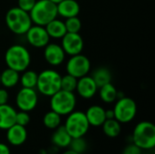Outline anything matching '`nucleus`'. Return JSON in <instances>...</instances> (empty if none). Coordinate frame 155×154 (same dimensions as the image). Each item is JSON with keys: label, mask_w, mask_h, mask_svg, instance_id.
Listing matches in <instances>:
<instances>
[{"label": "nucleus", "mask_w": 155, "mask_h": 154, "mask_svg": "<svg viewBox=\"0 0 155 154\" xmlns=\"http://www.w3.org/2000/svg\"><path fill=\"white\" fill-rule=\"evenodd\" d=\"M133 143L142 150H152L155 147V125L148 121L136 124L133 133Z\"/></svg>", "instance_id": "4"}, {"label": "nucleus", "mask_w": 155, "mask_h": 154, "mask_svg": "<svg viewBox=\"0 0 155 154\" xmlns=\"http://www.w3.org/2000/svg\"><path fill=\"white\" fill-rule=\"evenodd\" d=\"M76 97L73 92L59 90L50 99V108L61 116H65L74 111Z\"/></svg>", "instance_id": "6"}, {"label": "nucleus", "mask_w": 155, "mask_h": 154, "mask_svg": "<svg viewBox=\"0 0 155 154\" xmlns=\"http://www.w3.org/2000/svg\"><path fill=\"white\" fill-rule=\"evenodd\" d=\"M19 73L11 68L7 67L5 70L0 73V83L5 88L15 87L19 83Z\"/></svg>", "instance_id": "21"}, {"label": "nucleus", "mask_w": 155, "mask_h": 154, "mask_svg": "<svg viewBox=\"0 0 155 154\" xmlns=\"http://www.w3.org/2000/svg\"><path fill=\"white\" fill-rule=\"evenodd\" d=\"M5 62L8 68L18 73H23L30 65L31 54L24 45L13 44L5 51Z\"/></svg>", "instance_id": "1"}, {"label": "nucleus", "mask_w": 155, "mask_h": 154, "mask_svg": "<svg viewBox=\"0 0 155 154\" xmlns=\"http://www.w3.org/2000/svg\"><path fill=\"white\" fill-rule=\"evenodd\" d=\"M62 154H79V153H77V152H74V151H72V150H67V151L64 152Z\"/></svg>", "instance_id": "36"}, {"label": "nucleus", "mask_w": 155, "mask_h": 154, "mask_svg": "<svg viewBox=\"0 0 155 154\" xmlns=\"http://www.w3.org/2000/svg\"><path fill=\"white\" fill-rule=\"evenodd\" d=\"M122 123H120L116 119H106L105 122L101 126L103 128L104 133L109 138H116L120 135L122 132Z\"/></svg>", "instance_id": "22"}, {"label": "nucleus", "mask_w": 155, "mask_h": 154, "mask_svg": "<svg viewBox=\"0 0 155 154\" xmlns=\"http://www.w3.org/2000/svg\"><path fill=\"white\" fill-rule=\"evenodd\" d=\"M16 113L15 109L7 103L0 105V130L6 131L15 123Z\"/></svg>", "instance_id": "17"}, {"label": "nucleus", "mask_w": 155, "mask_h": 154, "mask_svg": "<svg viewBox=\"0 0 155 154\" xmlns=\"http://www.w3.org/2000/svg\"><path fill=\"white\" fill-rule=\"evenodd\" d=\"M27 139V131L25 126L15 123L6 130V141L13 146L23 145Z\"/></svg>", "instance_id": "15"}, {"label": "nucleus", "mask_w": 155, "mask_h": 154, "mask_svg": "<svg viewBox=\"0 0 155 154\" xmlns=\"http://www.w3.org/2000/svg\"><path fill=\"white\" fill-rule=\"evenodd\" d=\"M44 57L45 60L52 66H58L64 63L65 53L62 46L57 44H47L45 47Z\"/></svg>", "instance_id": "13"}, {"label": "nucleus", "mask_w": 155, "mask_h": 154, "mask_svg": "<svg viewBox=\"0 0 155 154\" xmlns=\"http://www.w3.org/2000/svg\"><path fill=\"white\" fill-rule=\"evenodd\" d=\"M0 154H11L9 147L3 143H0Z\"/></svg>", "instance_id": "34"}, {"label": "nucleus", "mask_w": 155, "mask_h": 154, "mask_svg": "<svg viewBox=\"0 0 155 154\" xmlns=\"http://www.w3.org/2000/svg\"><path fill=\"white\" fill-rule=\"evenodd\" d=\"M90 60L82 54L72 55L66 64L67 74L74 76L77 79L87 75L90 72Z\"/></svg>", "instance_id": "9"}, {"label": "nucleus", "mask_w": 155, "mask_h": 154, "mask_svg": "<svg viewBox=\"0 0 155 154\" xmlns=\"http://www.w3.org/2000/svg\"><path fill=\"white\" fill-rule=\"evenodd\" d=\"M62 48L70 56L79 54L84 49V40L79 33H66L62 38Z\"/></svg>", "instance_id": "11"}, {"label": "nucleus", "mask_w": 155, "mask_h": 154, "mask_svg": "<svg viewBox=\"0 0 155 154\" xmlns=\"http://www.w3.org/2000/svg\"><path fill=\"white\" fill-rule=\"evenodd\" d=\"M113 110L114 113V119L120 123H128L135 118L137 105L134 99L124 96L121 99H117Z\"/></svg>", "instance_id": "8"}, {"label": "nucleus", "mask_w": 155, "mask_h": 154, "mask_svg": "<svg viewBox=\"0 0 155 154\" xmlns=\"http://www.w3.org/2000/svg\"><path fill=\"white\" fill-rule=\"evenodd\" d=\"M97 85L92 76H83L78 78L76 84V92L79 96L84 99H91L97 93Z\"/></svg>", "instance_id": "14"}, {"label": "nucleus", "mask_w": 155, "mask_h": 154, "mask_svg": "<svg viewBox=\"0 0 155 154\" xmlns=\"http://www.w3.org/2000/svg\"><path fill=\"white\" fill-rule=\"evenodd\" d=\"M64 25L67 33H79L82 28L81 20L77 16L66 18Z\"/></svg>", "instance_id": "28"}, {"label": "nucleus", "mask_w": 155, "mask_h": 154, "mask_svg": "<svg viewBox=\"0 0 155 154\" xmlns=\"http://www.w3.org/2000/svg\"><path fill=\"white\" fill-rule=\"evenodd\" d=\"M25 34L27 42L35 48H44L47 44H49L50 37L45 26L32 25Z\"/></svg>", "instance_id": "12"}, {"label": "nucleus", "mask_w": 155, "mask_h": 154, "mask_svg": "<svg viewBox=\"0 0 155 154\" xmlns=\"http://www.w3.org/2000/svg\"><path fill=\"white\" fill-rule=\"evenodd\" d=\"M61 74L53 69H46L38 74L36 88L45 96L51 97L61 90Z\"/></svg>", "instance_id": "5"}, {"label": "nucleus", "mask_w": 155, "mask_h": 154, "mask_svg": "<svg viewBox=\"0 0 155 154\" xmlns=\"http://www.w3.org/2000/svg\"><path fill=\"white\" fill-rule=\"evenodd\" d=\"M0 84H1V83H0Z\"/></svg>", "instance_id": "39"}, {"label": "nucleus", "mask_w": 155, "mask_h": 154, "mask_svg": "<svg viewBox=\"0 0 155 154\" xmlns=\"http://www.w3.org/2000/svg\"><path fill=\"white\" fill-rule=\"evenodd\" d=\"M56 6L57 14L64 18L77 16L80 13V5L75 0H63Z\"/></svg>", "instance_id": "18"}, {"label": "nucleus", "mask_w": 155, "mask_h": 154, "mask_svg": "<svg viewBox=\"0 0 155 154\" xmlns=\"http://www.w3.org/2000/svg\"><path fill=\"white\" fill-rule=\"evenodd\" d=\"M35 2L36 0H17V6L20 9L29 13L35 5Z\"/></svg>", "instance_id": "31"}, {"label": "nucleus", "mask_w": 155, "mask_h": 154, "mask_svg": "<svg viewBox=\"0 0 155 154\" xmlns=\"http://www.w3.org/2000/svg\"><path fill=\"white\" fill-rule=\"evenodd\" d=\"M141 154H150V153H147V152H146V153H143V152H142Z\"/></svg>", "instance_id": "38"}, {"label": "nucleus", "mask_w": 155, "mask_h": 154, "mask_svg": "<svg viewBox=\"0 0 155 154\" xmlns=\"http://www.w3.org/2000/svg\"><path fill=\"white\" fill-rule=\"evenodd\" d=\"M69 147H70V150H72V151H74V152H75L77 153L82 154L86 151L87 143H86V141L84 139V137L73 138Z\"/></svg>", "instance_id": "29"}, {"label": "nucleus", "mask_w": 155, "mask_h": 154, "mask_svg": "<svg viewBox=\"0 0 155 154\" xmlns=\"http://www.w3.org/2000/svg\"><path fill=\"white\" fill-rule=\"evenodd\" d=\"M30 123V115L27 112L20 111L16 113L15 116V123L22 125V126H26Z\"/></svg>", "instance_id": "30"}, {"label": "nucleus", "mask_w": 155, "mask_h": 154, "mask_svg": "<svg viewBox=\"0 0 155 154\" xmlns=\"http://www.w3.org/2000/svg\"><path fill=\"white\" fill-rule=\"evenodd\" d=\"M142 152H143V150L133 143L131 144L126 145L124 148L122 154H141Z\"/></svg>", "instance_id": "32"}, {"label": "nucleus", "mask_w": 155, "mask_h": 154, "mask_svg": "<svg viewBox=\"0 0 155 154\" xmlns=\"http://www.w3.org/2000/svg\"><path fill=\"white\" fill-rule=\"evenodd\" d=\"M72 139L73 138L67 133L64 125H60L58 128L54 130V133L51 137V142L58 148H67L69 147Z\"/></svg>", "instance_id": "19"}, {"label": "nucleus", "mask_w": 155, "mask_h": 154, "mask_svg": "<svg viewBox=\"0 0 155 154\" xmlns=\"http://www.w3.org/2000/svg\"><path fill=\"white\" fill-rule=\"evenodd\" d=\"M77 78L67 74L61 78V89L67 92H74L77 84Z\"/></svg>", "instance_id": "27"}, {"label": "nucleus", "mask_w": 155, "mask_h": 154, "mask_svg": "<svg viewBox=\"0 0 155 154\" xmlns=\"http://www.w3.org/2000/svg\"><path fill=\"white\" fill-rule=\"evenodd\" d=\"M61 123H62V116L52 110L47 112L43 117V123L45 127L50 130H54L58 128L61 125Z\"/></svg>", "instance_id": "25"}, {"label": "nucleus", "mask_w": 155, "mask_h": 154, "mask_svg": "<svg viewBox=\"0 0 155 154\" xmlns=\"http://www.w3.org/2000/svg\"><path fill=\"white\" fill-rule=\"evenodd\" d=\"M9 99V94L7 91L4 88H0V105L7 103Z\"/></svg>", "instance_id": "33"}, {"label": "nucleus", "mask_w": 155, "mask_h": 154, "mask_svg": "<svg viewBox=\"0 0 155 154\" xmlns=\"http://www.w3.org/2000/svg\"><path fill=\"white\" fill-rule=\"evenodd\" d=\"M51 2H53V3H54V4H58V3H60L61 1H63V0H50Z\"/></svg>", "instance_id": "37"}, {"label": "nucleus", "mask_w": 155, "mask_h": 154, "mask_svg": "<svg viewBox=\"0 0 155 154\" xmlns=\"http://www.w3.org/2000/svg\"><path fill=\"white\" fill-rule=\"evenodd\" d=\"M45 27V30L50 38L61 39L67 33L64 22H63L57 18L49 22Z\"/></svg>", "instance_id": "20"}, {"label": "nucleus", "mask_w": 155, "mask_h": 154, "mask_svg": "<svg viewBox=\"0 0 155 154\" xmlns=\"http://www.w3.org/2000/svg\"><path fill=\"white\" fill-rule=\"evenodd\" d=\"M34 25L45 26L49 22L55 19L58 15L56 4L50 0H39L29 12Z\"/></svg>", "instance_id": "3"}, {"label": "nucleus", "mask_w": 155, "mask_h": 154, "mask_svg": "<svg viewBox=\"0 0 155 154\" xmlns=\"http://www.w3.org/2000/svg\"><path fill=\"white\" fill-rule=\"evenodd\" d=\"M5 20L8 29L18 35L25 34L33 25L29 13L18 6L10 8L5 14Z\"/></svg>", "instance_id": "2"}, {"label": "nucleus", "mask_w": 155, "mask_h": 154, "mask_svg": "<svg viewBox=\"0 0 155 154\" xmlns=\"http://www.w3.org/2000/svg\"><path fill=\"white\" fill-rule=\"evenodd\" d=\"M38 74L32 70H25L20 76L19 82L23 87L25 88H35L37 83Z\"/></svg>", "instance_id": "26"}, {"label": "nucleus", "mask_w": 155, "mask_h": 154, "mask_svg": "<svg viewBox=\"0 0 155 154\" xmlns=\"http://www.w3.org/2000/svg\"><path fill=\"white\" fill-rule=\"evenodd\" d=\"M92 78L95 82L97 87L100 88L101 86L111 83L113 76H112L111 71L108 68L99 67L98 69L94 71V73L92 74Z\"/></svg>", "instance_id": "23"}, {"label": "nucleus", "mask_w": 155, "mask_h": 154, "mask_svg": "<svg viewBox=\"0 0 155 154\" xmlns=\"http://www.w3.org/2000/svg\"><path fill=\"white\" fill-rule=\"evenodd\" d=\"M15 103L20 111H33L38 103V95L35 88H21L16 94Z\"/></svg>", "instance_id": "10"}, {"label": "nucleus", "mask_w": 155, "mask_h": 154, "mask_svg": "<svg viewBox=\"0 0 155 154\" xmlns=\"http://www.w3.org/2000/svg\"><path fill=\"white\" fill-rule=\"evenodd\" d=\"M105 117H106V119H113V118H114V110H113V109L105 110Z\"/></svg>", "instance_id": "35"}, {"label": "nucleus", "mask_w": 155, "mask_h": 154, "mask_svg": "<svg viewBox=\"0 0 155 154\" xmlns=\"http://www.w3.org/2000/svg\"><path fill=\"white\" fill-rule=\"evenodd\" d=\"M64 127L72 138H80L87 133L90 124L84 113L81 111H73L67 115Z\"/></svg>", "instance_id": "7"}, {"label": "nucleus", "mask_w": 155, "mask_h": 154, "mask_svg": "<svg viewBox=\"0 0 155 154\" xmlns=\"http://www.w3.org/2000/svg\"><path fill=\"white\" fill-rule=\"evenodd\" d=\"M99 95L103 102L112 103L117 100V90L112 83H109L100 87Z\"/></svg>", "instance_id": "24"}, {"label": "nucleus", "mask_w": 155, "mask_h": 154, "mask_svg": "<svg viewBox=\"0 0 155 154\" xmlns=\"http://www.w3.org/2000/svg\"><path fill=\"white\" fill-rule=\"evenodd\" d=\"M90 126L101 127L105 122V110L100 105H92L84 113Z\"/></svg>", "instance_id": "16"}]
</instances>
